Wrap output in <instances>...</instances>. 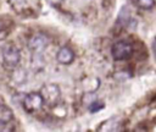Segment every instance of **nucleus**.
Masks as SVG:
<instances>
[{
    "label": "nucleus",
    "mask_w": 156,
    "mask_h": 132,
    "mask_svg": "<svg viewBox=\"0 0 156 132\" xmlns=\"http://www.w3.org/2000/svg\"><path fill=\"white\" fill-rule=\"evenodd\" d=\"M13 119V112L12 110L6 106L0 104V123H7Z\"/></svg>",
    "instance_id": "obj_8"
},
{
    "label": "nucleus",
    "mask_w": 156,
    "mask_h": 132,
    "mask_svg": "<svg viewBox=\"0 0 156 132\" xmlns=\"http://www.w3.org/2000/svg\"><path fill=\"white\" fill-rule=\"evenodd\" d=\"M22 103H23V108L27 112H35L43 108L44 100H43V97L40 95V93L32 92V93L26 94Z\"/></svg>",
    "instance_id": "obj_4"
},
{
    "label": "nucleus",
    "mask_w": 156,
    "mask_h": 132,
    "mask_svg": "<svg viewBox=\"0 0 156 132\" xmlns=\"http://www.w3.org/2000/svg\"><path fill=\"white\" fill-rule=\"evenodd\" d=\"M48 44L49 39L44 34H34L28 40V48L35 54H40L48 46Z\"/></svg>",
    "instance_id": "obj_5"
},
{
    "label": "nucleus",
    "mask_w": 156,
    "mask_h": 132,
    "mask_svg": "<svg viewBox=\"0 0 156 132\" xmlns=\"http://www.w3.org/2000/svg\"><path fill=\"white\" fill-rule=\"evenodd\" d=\"M116 122H117V119H110V120L102 122L101 126H100L98 130H99V131H115V130H117L116 127H113V126L117 125Z\"/></svg>",
    "instance_id": "obj_9"
},
{
    "label": "nucleus",
    "mask_w": 156,
    "mask_h": 132,
    "mask_svg": "<svg viewBox=\"0 0 156 132\" xmlns=\"http://www.w3.org/2000/svg\"><path fill=\"white\" fill-rule=\"evenodd\" d=\"M56 59L60 64L62 65H68L71 64L73 60H74V53L72 51L71 48L68 46H62L58 51H57V55H56Z\"/></svg>",
    "instance_id": "obj_6"
},
{
    "label": "nucleus",
    "mask_w": 156,
    "mask_h": 132,
    "mask_svg": "<svg viewBox=\"0 0 156 132\" xmlns=\"http://www.w3.org/2000/svg\"><path fill=\"white\" fill-rule=\"evenodd\" d=\"M136 4L143 10H150L155 6V0H136Z\"/></svg>",
    "instance_id": "obj_11"
},
{
    "label": "nucleus",
    "mask_w": 156,
    "mask_h": 132,
    "mask_svg": "<svg viewBox=\"0 0 156 132\" xmlns=\"http://www.w3.org/2000/svg\"><path fill=\"white\" fill-rule=\"evenodd\" d=\"M111 54H112V56H113L115 60L123 61V60H127V59H129L132 56V54H133V46H132L130 43H128L126 40H119V42H116L112 45Z\"/></svg>",
    "instance_id": "obj_3"
},
{
    "label": "nucleus",
    "mask_w": 156,
    "mask_h": 132,
    "mask_svg": "<svg viewBox=\"0 0 156 132\" xmlns=\"http://www.w3.org/2000/svg\"><path fill=\"white\" fill-rule=\"evenodd\" d=\"M82 87H83V90L88 94L90 93H94L99 87H100V79L98 77H84L83 81H82Z\"/></svg>",
    "instance_id": "obj_7"
},
{
    "label": "nucleus",
    "mask_w": 156,
    "mask_h": 132,
    "mask_svg": "<svg viewBox=\"0 0 156 132\" xmlns=\"http://www.w3.org/2000/svg\"><path fill=\"white\" fill-rule=\"evenodd\" d=\"M40 95L43 97L44 103H46L50 106H55L57 105L60 97H61V90L58 88L57 84L55 83H49V84H44L40 89Z\"/></svg>",
    "instance_id": "obj_1"
},
{
    "label": "nucleus",
    "mask_w": 156,
    "mask_h": 132,
    "mask_svg": "<svg viewBox=\"0 0 156 132\" xmlns=\"http://www.w3.org/2000/svg\"><path fill=\"white\" fill-rule=\"evenodd\" d=\"M10 2L17 12L23 11L27 7V0H10Z\"/></svg>",
    "instance_id": "obj_10"
},
{
    "label": "nucleus",
    "mask_w": 156,
    "mask_h": 132,
    "mask_svg": "<svg viewBox=\"0 0 156 132\" xmlns=\"http://www.w3.org/2000/svg\"><path fill=\"white\" fill-rule=\"evenodd\" d=\"M102 108H104V103L102 101H99V100L93 101V103L89 104V111H91V112H96V111L101 110Z\"/></svg>",
    "instance_id": "obj_12"
},
{
    "label": "nucleus",
    "mask_w": 156,
    "mask_h": 132,
    "mask_svg": "<svg viewBox=\"0 0 156 132\" xmlns=\"http://www.w3.org/2000/svg\"><path fill=\"white\" fill-rule=\"evenodd\" d=\"M0 29H1V24H0Z\"/></svg>",
    "instance_id": "obj_14"
},
{
    "label": "nucleus",
    "mask_w": 156,
    "mask_h": 132,
    "mask_svg": "<svg viewBox=\"0 0 156 132\" xmlns=\"http://www.w3.org/2000/svg\"><path fill=\"white\" fill-rule=\"evenodd\" d=\"M152 50H154V54L156 55V40H155L154 44H152Z\"/></svg>",
    "instance_id": "obj_13"
},
{
    "label": "nucleus",
    "mask_w": 156,
    "mask_h": 132,
    "mask_svg": "<svg viewBox=\"0 0 156 132\" xmlns=\"http://www.w3.org/2000/svg\"><path fill=\"white\" fill-rule=\"evenodd\" d=\"M4 64L9 67H16L21 61V53L20 49L13 44H6L1 49Z\"/></svg>",
    "instance_id": "obj_2"
}]
</instances>
